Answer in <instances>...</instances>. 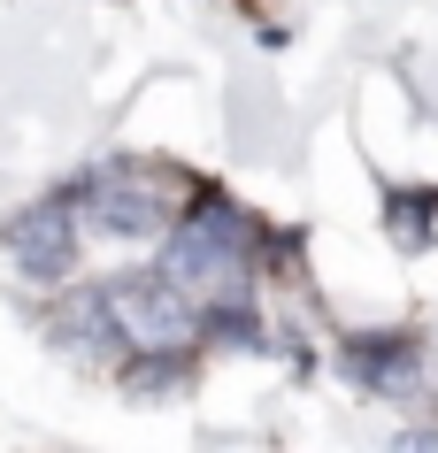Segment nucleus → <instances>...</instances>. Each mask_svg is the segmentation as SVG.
<instances>
[{
    "instance_id": "423d86ee",
    "label": "nucleus",
    "mask_w": 438,
    "mask_h": 453,
    "mask_svg": "<svg viewBox=\"0 0 438 453\" xmlns=\"http://www.w3.org/2000/svg\"><path fill=\"white\" fill-rule=\"evenodd\" d=\"M392 453H438V423H423V430H408V438H400V446Z\"/></svg>"
},
{
    "instance_id": "20e7f679",
    "label": "nucleus",
    "mask_w": 438,
    "mask_h": 453,
    "mask_svg": "<svg viewBox=\"0 0 438 453\" xmlns=\"http://www.w3.org/2000/svg\"><path fill=\"white\" fill-rule=\"evenodd\" d=\"M339 369L377 400H423V346L408 331H362L339 338Z\"/></svg>"
},
{
    "instance_id": "39448f33",
    "label": "nucleus",
    "mask_w": 438,
    "mask_h": 453,
    "mask_svg": "<svg viewBox=\"0 0 438 453\" xmlns=\"http://www.w3.org/2000/svg\"><path fill=\"white\" fill-rule=\"evenodd\" d=\"M385 215H392V239L408 246H431V215H438V185H408V192H392L385 200Z\"/></svg>"
},
{
    "instance_id": "f257e3e1",
    "label": "nucleus",
    "mask_w": 438,
    "mask_h": 453,
    "mask_svg": "<svg viewBox=\"0 0 438 453\" xmlns=\"http://www.w3.org/2000/svg\"><path fill=\"white\" fill-rule=\"evenodd\" d=\"M185 200H193V177H177L162 162H100L70 192L77 231H100V239H170Z\"/></svg>"
},
{
    "instance_id": "7ed1b4c3",
    "label": "nucleus",
    "mask_w": 438,
    "mask_h": 453,
    "mask_svg": "<svg viewBox=\"0 0 438 453\" xmlns=\"http://www.w3.org/2000/svg\"><path fill=\"white\" fill-rule=\"evenodd\" d=\"M77 246H85V231H77L70 192H54V200H39V208H24L8 223V254H16L24 277H39V285H62V277H70Z\"/></svg>"
},
{
    "instance_id": "f03ea898",
    "label": "nucleus",
    "mask_w": 438,
    "mask_h": 453,
    "mask_svg": "<svg viewBox=\"0 0 438 453\" xmlns=\"http://www.w3.org/2000/svg\"><path fill=\"white\" fill-rule=\"evenodd\" d=\"M93 308H100L108 346H131V354H146V361H185L200 338H208V323L193 315V300H185L162 269L108 277V285L93 292Z\"/></svg>"
}]
</instances>
